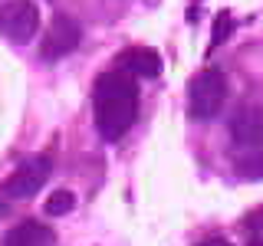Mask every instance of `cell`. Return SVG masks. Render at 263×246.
Segmentation results:
<instances>
[{
	"label": "cell",
	"mask_w": 263,
	"mask_h": 246,
	"mask_svg": "<svg viewBox=\"0 0 263 246\" xmlns=\"http://www.w3.org/2000/svg\"><path fill=\"white\" fill-rule=\"evenodd\" d=\"M96 128L105 141H119L138 115V86L128 72H102L96 79Z\"/></svg>",
	"instance_id": "cell-1"
},
{
	"label": "cell",
	"mask_w": 263,
	"mask_h": 246,
	"mask_svg": "<svg viewBox=\"0 0 263 246\" xmlns=\"http://www.w3.org/2000/svg\"><path fill=\"white\" fill-rule=\"evenodd\" d=\"M227 98V79L220 69H201L191 79V89H187V105H191L194 118H214L220 109H224Z\"/></svg>",
	"instance_id": "cell-2"
},
{
	"label": "cell",
	"mask_w": 263,
	"mask_h": 246,
	"mask_svg": "<svg viewBox=\"0 0 263 246\" xmlns=\"http://www.w3.org/2000/svg\"><path fill=\"white\" fill-rule=\"evenodd\" d=\"M49 174H53V161H49L46 154H36V158L23 161L20 168L7 177L4 197H10V200H30L36 191H43V184L49 180Z\"/></svg>",
	"instance_id": "cell-3"
},
{
	"label": "cell",
	"mask_w": 263,
	"mask_h": 246,
	"mask_svg": "<svg viewBox=\"0 0 263 246\" xmlns=\"http://www.w3.org/2000/svg\"><path fill=\"white\" fill-rule=\"evenodd\" d=\"M40 30V10L33 0H10L0 7V33L10 43H30Z\"/></svg>",
	"instance_id": "cell-4"
},
{
	"label": "cell",
	"mask_w": 263,
	"mask_h": 246,
	"mask_svg": "<svg viewBox=\"0 0 263 246\" xmlns=\"http://www.w3.org/2000/svg\"><path fill=\"white\" fill-rule=\"evenodd\" d=\"M79 39H82L79 23L72 20V16H66V13H56L53 23H49V30L43 33V43H40V59H46V63L63 59V56H69L72 49L79 46Z\"/></svg>",
	"instance_id": "cell-5"
},
{
	"label": "cell",
	"mask_w": 263,
	"mask_h": 246,
	"mask_svg": "<svg viewBox=\"0 0 263 246\" xmlns=\"http://www.w3.org/2000/svg\"><path fill=\"white\" fill-rule=\"evenodd\" d=\"M230 135L240 148H263V109H240L230 121Z\"/></svg>",
	"instance_id": "cell-6"
},
{
	"label": "cell",
	"mask_w": 263,
	"mask_h": 246,
	"mask_svg": "<svg viewBox=\"0 0 263 246\" xmlns=\"http://www.w3.org/2000/svg\"><path fill=\"white\" fill-rule=\"evenodd\" d=\"M49 243H53V230L36 223V220H23L4 236V246H49Z\"/></svg>",
	"instance_id": "cell-7"
},
{
	"label": "cell",
	"mask_w": 263,
	"mask_h": 246,
	"mask_svg": "<svg viewBox=\"0 0 263 246\" xmlns=\"http://www.w3.org/2000/svg\"><path fill=\"white\" fill-rule=\"evenodd\" d=\"M122 66H125V72H132V76H142V79H155L161 72V56L155 53V49H128L125 59H122Z\"/></svg>",
	"instance_id": "cell-8"
},
{
	"label": "cell",
	"mask_w": 263,
	"mask_h": 246,
	"mask_svg": "<svg viewBox=\"0 0 263 246\" xmlns=\"http://www.w3.org/2000/svg\"><path fill=\"white\" fill-rule=\"evenodd\" d=\"M72 207H76V197L69 191H53L46 197V203H43V213L46 217H60V213H69Z\"/></svg>",
	"instance_id": "cell-9"
},
{
	"label": "cell",
	"mask_w": 263,
	"mask_h": 246,
	"mask_svg": "<svg viewBox=\"0 0 263 246\" xmlns=\"http://www.w3.org/2000/svg\"><path fill=\"white\" fill-rule=\"evenodd\" d=\"M230 30H234V20H230L227 13H217V20H214V36H211V49L224 43V39L230 36Z\"/></svg>",
	"instance_id": "cell-10"
},
{
	"label": "cell",
	"mask_w": 263,
	"mask_h": 246,
	"mask_svg": "<svg viewBox=\"0 0 263 246\" xmlns=\"http://www.w3.org/2000/svg\"><path fill=\"white\" fill-rule=\"evenodd\" d=\"M240 174L243 177H263V158H257V161H240Z\"/></svg>",
	"instance_id": "cell-11"
},
{
	"label": "cell",
	"mask_w": 263,
	"mask_h": 246,
	"mask_svg": "<svg viewBox=\"0 0 263 246\" xmlns=\"http://www.w3.org/2000/svg\"><path fill=\"white\" fill-rule=\"evenodd\" d=\"M201 246H234L230 240H224V236H211V240H204Z\"/></svg>",
	"instance_id": "cell-12"
},
{
	"label": "cell",
	"mask_w": 263,
	"mask_h": 246,
	"mask_svg": "<svg viewBox=\"0 0 263 246\" xmlns=\"http://www.w3.org/2000/svg\"><path fill=\"white\" fill-rule=\"evenodd\" d=\"M250 246H263V240H253V243H250Z\"/></svg>",
	"instance_id": "cell-13"
}]
</instances>
